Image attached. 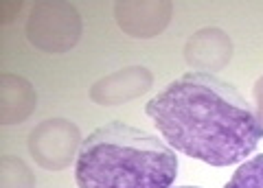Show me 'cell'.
<instances>
[{
  "mask_svg": "<svg viewBox=\"0 0 263 188\" xmlns=\"http://www.w3.org/2000/svg\"><path fill=\"white\" fill-rule=\"evenodd\" d=\"M145 112L176 151L211 166L243 162L263 136L257 112L239 90L204 72L171 81Z\"/></svg>",
  "mask_w": 263,
  "mask_h": 188,
  "instance_id": "cell-1",
  "label": "cell"
},
{
  "mask_svg": "<svg viewBox=\"0 0 263 188\" xmlns=\"http://www.w3.org/2000/svg\"><path fill=\"white\" fill-rule=\"evenodd\" d=\"M176 175L174 149L121 120L86 136L75 160L79 188H171Z\"/></svg>",
  "mask_w": 263,
  "mask_h": 188,
  "instance_id": "cell-2",
  "label": "cell"
},
{
  "mask_svg": "<svg viewBox=\"0 0 263 188\" xmlns=\"http://www.w3.org/2000/svg\"><path fill=\"white\" fill-rule=\"evenodd\" d=\"M81 37V15L75 5L46 0L31 9L27 20V39L48 55L70 51Z\"/></svg>",
  "mask_w": 263,
  "mask_h": 188,
  "instance_id": "cell-3",
  "label": "cell"
},
{
  "mask_svg": "<svg viewBox=\"0 0 263 188\" xmlns=\"http://www.w3.org/2000/svg\"><path fill=\"white\" fill-rule=\"evenodd\" d=\"M84 138L75 122L66 118H46L29 134V153L46 171H64L77 160Z\"/></svg>",
  "mask_w": 263,
  "mask_h": 188,
  "instance_id": "cell-4",
  "label": "cell"
},
{
  "mask_svg": "<svg viewBox=\"0 0 263 188\" xmlns=\"http://www.w3.org/2000/svg\"><path fill=\"white\" fill-rule=\"evenodd\" d=\"M174 5L167 0H119L114 3L117 24L132 37H156L171 22Z\"/></svg>",
  "mask_w": 263,
  "mask_h": 188,
  "instance_id": "cell-5",
  "label": "cell"
},
{
  "mask_svg": "<svg viewBox=\"0 0 263 188\" xmlns=\"http://www.w3.org/2000/svg\"><path fill=\"white\" fill-rule=\"evenodd\" d=\"M154 86V75L145 66H127L105 75L90 88V99L97 105L112 108L143 96Z\"/></svg>",
  "mask_w": 263,
  "mask_h": 188,
  "instance_id": "cell-6",
  "label": "cell"
},
{
  "mask_svg": "<svg viewBox=\"0 0 263 188\" xmlns=\"http://www.w3.org/2000/svg\"><path fill=\"white\" fill-rule=\"evenodd\" d=\"M184 59L193 72L215 75L233 59V42L221 29H200L186 39Z\"/></svg>",
  "mask_w": 263,
  "mask_h": 188,
  "instance_id": "cell-7",
  "label": "cell"
},
{
  "mask_svg": "<svg viewBox=\"0 0 263 188\" xmlns=\"http://www.w3.org/2000/svg\"><path fill=\"white\" fill-rule=\"evenodd\" d=\"M37 105L35 88L20 75H0V122L18 125L27 120Z\"/></svg>",
  "mask_w": 263,
  "mask_h": 188,
  "instance_id": "cell-8",
  "label": "cell"
},
{
  "mask_svg": "<svg viewBox=\"0 0 263 188\" xmlns=\"http://www.w3.org/2000/svg\"><path fill=\"white\" fill-rule=\"evenodd\" d=\"M0 188H35V177L20 158H0Z\"/></svg>",
  "mask_w": 263,
  "mask_h": 188,
  "instance_id": "cell-9",
  "label": "cell"
},
{
  "mask_svg": "<svg viewBox=\"0 0 263 188\" xmlns=\"http://www.w3.org/2000/svg\"><path fill=\"white\" fill-rule=\"evenodd\" d=\"M224 188H263V153L243 162Z\"/></svg>",
  "mask_w": 263,
  "mask_h": 188,
  "instance_id": "cell-10",
  "label": "cell"
},
{
  "mask_svg": "<svg viewBox=\"0 0 263 188\" xmlns=\"http://www.w3.org/2000/svg\"><path fill=\"white\" fill-rule=\"evenodd\" d=\"M252 94H254V103H257V118L261 122V127H263V75L257 79V83H254V90H252Z\"/></svg>",
  "mask_w": 263,
  "mask_h": 188,
  "instance_id": "cell-11",
  "label": "cell"
},
{
  "mask_svg": "<svg viewBox=\"0 0 263 188\" xmlns=\"http://www.w3.org/2000/svg\"><path fill=\"white\" fill-rule=\"evenodd\" d=\"M176 188H197V186H176Z\"/></svg>",
  "mask_w": 263,
  "mask_h": 188,
  "instance_id": "cell-12",
  "label": "cell"
}]
</instances>
